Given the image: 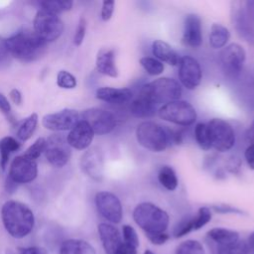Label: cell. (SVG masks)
<instances>
[{
  "label": "cell",
  "mask_w": 254,
  "mask_h": 254,
  "mask_svg": "<svg viewBox=\"0 0 254 254\" xmlns=\"http://www.w3.org/2000/svg\"><path fill=\"white\" fill-rule=\"evenodd\" d=\"M1 217L6 231L17 239L29 235L35 225V216L32 209L17 200H7L2 205Z\"/></svg>",
  "instance_id": "obj_1"
},
{
  "label": "cell",
  "mask_w": 254,
  "mask_h": 254,
  "mask_svg": "<svg viewBox=\"0 0 254 254\" xmlns=\"http://www.w3.org/2000/svg\"><path fill=\"white\" fill-rule=\"evenodd\" d=\"M11 57L22 62H32L40 58L46 51L47 43L34 31L22 30L6 39Z\"/></svg>",
  "instance_id": "obj_2"
},
{
  "label": "cell",
  "mask_w": 254,
  "mask_h": 254,
  "mask_svg": "<svg viewBox=\"0 0 254 254\" xmlns=\"http://www.w3.org/2000/svg\"><path fill=\"white\" fill-rule=\"evenodd\" d=\"M132 215L135 223L145 233L167 232L170 216L166 210L152 202L144 201L137 204Z\"/></svg>",
  "instance_id": "obj_3"
},
{
  "label": "cell",
  "mask_w": 254,
  "mask_h": 254,
  "mask_svg": "<svg viewBox=\"0 0 254 254\" xmlns=\"http://www.w3.org/2000/svg\"><path fill=\"white\" fill-rule=\"evenodd\" d=\"M182 93L183 89L179 81L170 77H159L144 84L139 91V94L144 96L156 107L180 100Z\"/></svg>",
  "instance_id": "obj_4"
},
{
  "label": "cell",
  "mask_w": 254,
  "mask_h": 254,
  "mask_svg": "<svg viewBox=\"0 0 254 254\" xmlns=\"http://www.w3.org/2000/svg\"><path fill=\"white\" fill-rule=\"evenodd\" d=\"M135 135L138 144L151 152L161 153L169 144L166 129L154 121H143L138 124Z\"/></svg>",
  "instance_id": "obj_5"
},
{
  "label": "cell",
  "mask_w": 254,
  "mask_h": 254,
  "mask_svg": "<svg viewBox=\"0 0 254 254\" xmlns=\"http://www.w3.org/2000/svg\"><path fill=\"white\" fill-rule=\"evenodd\" d=\"M158 115L161 119L180 126L192 125L197 117L195 108L186 100H175L160 106Z\"/></svg>",
  "instance_id": "obj_6"
},
{
  "label": "cell",
  "mask_w": 254,
  "mask_h": 254,
  "mask_svg": "<svg viewBox=\"0 0 254 254\" xmlns=\"http://www.w3.org/2000/svg\"><path fill=\"white\" fill-rule=\"evenodd\" d=\"M206 125L211 148L218 152H227L234 147L236 142L235 131L227 121L221 118H212Z\"/></svg>",
  "instance_id": "obj_7"
},
{
  "label": "cell",
  "mask_w": 254,
  "mask_h": 254,
  "mask_svg": "<svg viewBox=\"0 0 254 254\" xmlns=\"http://www.w3.org/2000/svg\"><path fill=\"white\" fill-rule=\"evenodd\" d=\"M64 31V23L59 15L43 8L38 10L34 18V32L47 44L60 38Z\"/></svg>",
  "instance_id": "obj_8"
},
{
  "label": "cell",
  "mask_w": 254,
  "mask_h": 254,
  "mask_svg": "<svg viewBox=\"0 0 254 254\" xmlns=\"http://www.w3.org/2000/svg\"><path fill=\"white\" fill-rule=\"evenodd\" d=\"M246 60L244 48L236 43L224 47L219 54V64L222 71L229 77H236L240 74Z\"/></svg>",
  "instance_id": "obj_9"
},
{
  "label": "cell",
  "mask_w": 254,
  "mask_h": 254,
  "mask_svg": "<svg viewBox=\"0 0 254 254\" xmlns=\"http://www.w3.org/2000/svg\"><path fill=\"white\" fill-rule=\"evenodd\" d=\"M45 155L52 166L56 168L64 167L71 156V149L66 138L59 133L50 135L46 139Z\"/></svg>",
  "instance_id": "obj_10"
},
{
  "label": "cell",
  "mask_w": 254,
  "mask_h": 254,
  "mask_svg": "<svg viewBox=\"0 0 254 254\" xmlns=\"http://www.w3.org/2000/svg\"><path fill=\"white\" fill-rule=\"evenodd\" d=\"M95 205L99 214L111 224H118L123 217V208L116 194L107 190L95 194Z\"/></svg>",
  "instance_id": "obj_11"
},
{
  "label": "cell",
  "mask_w": 254,
  "mask_h": 254,
  "mask_svg": "<svg viewBox=\"0 0 254 254\" xmlns=\"http://www.w3.org/2000/svg\"><path fill=\"white\" fill-rule=\"evenodd\" d=\"M81 119L84 120L96 135H105L116 127L115 116L102 108H88L82 111Z\"/></svg>",
  "instance_id": "obj_12"
},
{
  "label": "cell",
  "mask_w": 254,
  "mask_h": 254,
  "mask_svg": "<svg viewBox=\"0 0 254 254\" xmlns=\"http://www.w3.org/2000/svg\"><path fill=\"white\" fill-rule=\"evenodd\" d=\"M178 76L180 84L189 90L195 89L201 81L202 71L199 63L192 57L184 56L179 63Z\"/></svg>",
  "instance_id": "obj_13"
},
{
  "label": "cell",
  "mask_w": 254,
  "mask_h": 254,
  "mask_svg": "<svg viewBox=\"0 0 254 254\" xmlns=\"http://www.w3.org/2000/svg\"><path fill=\"white\" fill-rule=\"evenodd\" d=\"M79 117L80 115L76 110L64 108L58 112L45 115L42 119V124L46 129L55 132L70 131L80 120Z\"/></svg>",
  "instance_id": "obj_14"
},
{
  "label": "cell",
  "mask_w": 254,
  "mask_h": 254,
  "mask_svg": "<svg viewBox=\"0 0 254 254\" xmlns=\"http://www.w3.org/2000/svg\"><path fill=\"white\" fill-rule=\"evenodd\" d=\"M81 171L95 182H101L104 176V157L99 147L88 148L80 158Z\"/></svg>",
  "instance_id": "obj_15"
},
{
  "label": "cell",
  "mask_w": 254,
  "mask_h": 254,
  "mask_svg": "<svg viewBox=\"0 0 254 254\" xmlns=\"http://www.w3.org/2000/svg\"><path fill=\"white\" fill-rule=\"evenodd\" d=\"M38 175V166L36 161H33L24 155L17 156L11 163L8 178L17 185L28 184L33 182Z\"/></svg>",
  "instance_id": "obj_16"
},
{
  "label": "cell",
  "mask_w": 254,
  "mask_h": 254,
  "mask_svg": "<svg viewBox=\"0 0 254 254\" xmlns=\"http://www.w3.org/2000/svg\"><path fill=\"white\" fill-rule=\"evenodd\" d=\"M182 41L185 46L195 49L202 44L201 19L198 15L190 13L186 16Z\"/></svg>",
  "instance_id": "obj_17"
},
{
  "label": "cell",
  "mask_w": 254,
  "mask_h": 254,
  "mask_svg": "<svg viewBox=\"0 0 254 254\" xmlns=\"http://www.w3.org/2000/svg\"><path fill=\"white\" fill-rule=\"evenodd\" d=\"M94 132L90 128V126L82 119H80L77 124L69 131L66 136V141L70 148H74L76 150H85L91 145Z\"/></svg>",
  "instance_id": "obj_18"
},
{
  "label": "cell",
  "mask_w": 254,
  "mask_h": 254,
  "mask_svg": "<svg viewBox=\"0 0 254 254\" xmlns=\"http://www.w3.org/2000/svg\"><path fill=\"white\" fill-rule=\"evenodd\" d=\"M97 230L105 253L114 254V252L123 242L121 233L119 232L118 228L111 223L102 222L98 224Z\"/></svg>",
  "instance_id": "obj_19"
},
{
  "label": "cell",
  "mask_w": 254,
  "mask_h": 254,
  "mask_svg": "<svg viewBox=\"0 0 254 254\" xmlns=\"http://www.w3.org/2000/svg\"><path fill=\"white\" fill-rule=\"evenodd\" d=\"M96 98L110 103V104H124L133 99V92L131 89L122 87H110V86H104L99 87L96 90Z\"/></svg>",
  "instance_id": "obj_20"
},
{
  "label": "cell",
  "mask_w": 254,
  "mask_h": 254,
  "mask_svg": "<svg viewBox=\"0 0 254 254\" xmlns=\"http://www.w3.org/2000/svg\"><path fill=\"white\" fill-rule=\"evenodd\" d=\"M95 65L97 71L106 76L117 77L119 74L115 62V53L111 49H101L98 51Z\"/></svg>",
  "instance_id": "obj_21"
},
{
  "label": "cell",
  "mask_w": 254,
  "mask_h": 254,
  "mask_svg": "<svg viewBox=\"0 0 254 254\" xmlns=\"http://www.w3.org/2000/svg\"><path fill=\"white\" fill-rule=\"evenodd\" d=\"M152 54L157 60L166 63L170 65L176 66L179 64L181 57L176 50L173 49L168 43L162 40H156L152 44Z\"/></svg>",
  "instance_id": "obj_22"
},
{
  "label": "cell",
  "mask_w": 254,
  "mask_h": 254,
  "mask_svg": "<svg viewBox=\"0 0 254 254\" xmlns=\"http://www.w3.org/2000/svg\"><path fill=\"white\" fill-rule=\"evenodd\" d=\"M60 254H96V251L89 242L72 238L62 242Z\"/></svg>",
  "instance_id": "obj_23"
},
{
  "label": "cell",
  "mask_w": 254,
  "mask_h": 254,
  "mask_svg": "<svg viewBox=\"0 0 254 254\" xmlns=\"http://www.w3.org/2000/svg\"><path fill=\"white\" fill-rule=\"evenodd\" d=\"M129 108H130V112L135 117L146 118V117H151V116L155 115L158 107L153 105L144 96H142L141 94L138 93L136 95V97H134L131 100Z\"/></svg>",
  "instance_id": "obj_24"
},
{
  "label": "cell",
  "mask_w": 254,
  "mask_h": 254,
  "mask_svg": "<svg viewBox=\"0 0 254 254\" xmlns=\"http://www.w3.org/2000/svg\"><path fill=\"white\" fill-rule=\"evenodd\" d=\"M207 237L213 241L217 246L227 245L239 240V233L236 230L224 228V227H214L207 231Z\"/></svg>",
  "instance_id": "obj_25"
},
{
  "label": "cell",
  "mask_w": 254,
  "mask_h": 254,
  "mask_svg": "<svg viewBox=\"0 0 254 254\" xmlns=\"http://www.w3.org/2000/svg\"><path fill=\"white\" fill-rule=\"evenodd\" d=\"M230 39L229 30L219 23H213L210 28L209 45L212 49L218 50L224 48Z\"/></svg>",
  "instance_id": "obj_26"
},
{
  "label": "cell",
  "mask_w": 254,
  "mask_h": 254,
  "mask_svg": "<svg viewBox=\"0 0 254 254\" xmlns=\"http://www.w3.org/2000/svg\"><path fill=\"white\" fill-rule=\"evenodd\" d=\"M20 149V143L11 136L3 137L0 140V167L2 171L6 170L10 155Z\"/></svg>",
  "instance_id": "obj_27"
},
{
  "label": "cell",
  "mask_w": 254,
  "mask_h": 254,
  "mask_svg": "<svg viewBox=\"0 0 254 254\" xmlns=\"http://www.w3.org/2000/svg\"><path fill=\"white\" fill-rule=\"evenodd\" d=\"M158 181L160 185L168 190H175L178 188V177L170 166H163L158 172Z\"/></svg>",
  "instance_id": "obj_28"
},
{
  "label": "cell",
  "mask_w": 254,
  "mask_h": 254,
  "mask_svg": "<svg viewBox=\"0 0 254 254\" xmlns=\"http://www.w3.org/2000/svg\"><path fill=\"white\" fill-rule=\"evenodd\" d=\"M38 119L37 113H32L22 122L17 131V137L21 141H27L32 137L37 128Z\"/></svg>",
  "instance_id": "obj_29"
},
{
  "label": "cell",
  "mask_w": 254,
  "mask_h": 254,
  "mask_svg": "<svg viewBox=\"0 0 254 254\" xmlns=\"http://www.w3.org/2000/svg\"><path fill=\"white\" fill-rule=\"evenodd\" d=\"M175 254H205V249L198 240L187 239L177 246Z\"/></svg>",
  "instance_id": "obj_30"
},
{
  "label": "cell",
  "mask_w": 254,
  "mask_h": 254,
  "mask_svg": "<svg viewBox=\"0 0 254 254\" xmlns=\"http://www.w3.org/2000/svg\"><path fill=\"white\" fill-rule=\"evenodd\" d=\"M139 62L144 70L152 76L161 74L165 69L164 64L153 57H143L140 59Z\"/></svg>",
  "instance_id": "obj_31"
},
{
  "label": "cell",
  "mask_w": 254,
  "mask_h": 254,
  "mask_svg": "<svg viewBox=\"0 0 254 254\" xmlns=\"http://www.w3.org/2000/svg\"><path fill=\"white\" fill-rule=\"evenodd\" d=\"M194 139L201 150L208 151L211 148L206 123H197L194 126Z\"/></svg>",
  "instance_id": "obj_32"
},
{
  "label": "cell",
  "mask_w": 254,
  "mask_h": 254,
  "mask_svg": "<svg viewBox=\"0 0 254 254\" xmlns=\"http://www.w3.org/2000/svg\"><path fill=\"white\" fill-rule=\"evenodd\" d=\"M42 8L50 11L54 14H61L65 11H69L72 8V1H63V0H52V1H44L41 3Z\"/></svg>",
  "instance_id": "obj_33"
},
{
  "label": "cell",
  "mask_w": 254,
  "mask_h": 254,
  "mask_svg": "<svg viewBox=\"0 0 254 254\" xmlns=\"http://www.w3.org/2000/svg\"><path fill=\"white\" fill-rule=\"evenodd\" d=\"M217 254H249L248 246L246 241L243 240H237L236 242L223 245V246H217Z\"/></svg>",
  "instance_id": "obj_34"
},
{
  "label": "cell",
  "mask_w": 254,
  "mask_h": 254,
  "mask_svg": "<svg viewBox=\"0 0 254 254\" xmlns=\"http://www.w3.org/2000/svg\"><path fill=\"white\" fill-rule=\"evenodd\" d=\"M212 217V213L210 210V207L207 206H201L198 208L196 214L192 216V225H193V230H199L203 226H205Z\"/></svg>",
  "instance_id": "obj_35"
},
{
  "label": "cell",
  "mask_w": 254,
  "mask_h": 254,
  "mask_svg": "<svg viewBox=\"0 0 254 254\" xmlns=\"http://www.w3.org/2000/svg\"><path fill=\"white\" fill-rule=\"evenodd\" d=\"M191 231H193L192 216H187L176 224L173 230V235L176 238H182Z\"/></svg>",
  "instance_id": "obj_36"
},
{
  "label": "cell",
  "mask_w": 254,
  "mask_h": 254,
  "mask_svg": "<svg viewBox=\"0 0 254 254\" xmlns=\"http://www.w3.org/2000/svg\"><path fill=\"white\" fill-rule=\"evenodd\" d=\"M57 84L64 89H72L76 86L77 81L75 76L67 70H60L57 74Z\"/></svg>",
  "instance_id": "obj_37"
},
{
  "label": "cell",
  "mask_w": 254,
  "mask_h": 254,
  "mask_svg": "<svg viewBox=\"0 0 254 254\" xmlns=\"http://www.w3.org/2000/svg\"><path fill=\"white\" fill-rule=\"evenodd\" d=\"M45 149H46V139L43 137H40L26 150L24 156L33 161H36L43 153H45Z\"/></svg>",
  "instance_id": "obj_38"
},
{
  "label": "cell",
  "mask_w": 254,
  "mask_h": 254,
  "mask_svg": "<svg viewBox=\"0 0 254 254\" xmlns=\"http://www.w3.org/2000/svg\"><path fill=\"white\" fill-rule=\"evenodd\" d=\"M122 239L123 242L135 247L138 249L140 246V240L139 236L137 234V231L135 228L129 224H124L122 226Z\"/></svg>",
  "instance_id": "obj_39"
},
{
  "label": "cell",
  "mask_w": 254,
  "mask_h": 254,
  "mask_svg": "<svg viewBox=\"0 0 254 254\" xmlns=\"http://www.w3.org/2000/svg\"><path fill=\"white\" fill-rule=\"evenodd\" d=\"M211 208L213 209V211L217 212V213H221V214H239V215H243L245 212L235 206L226 204V203H217V204H213L211 205Z\"/></svg>",
  "instance_id": "obj_40"
},
{
  "label": "cell",
  "mask_w": 254,
  "mask_h": 254,
  "mask_svg": "<svg viewBox=\"0 0 254 254\" xmlns=\"http://www.w3.org/2000/svg\"><path fill=\"white\" fill-rule=\"evenodd\" d=\"M86 33V21L84 18H81L77 24L74 37H73V44L75 46H80L83 42Z\"/></svg>",
  "instance_id": "obj_41"
},
{
  "label": "cell",
  "mask_w": 254,
  "mask_h": 254,
  "mask_svg": "<svg viewBox=\"0 0 254 254\" xmlns=\"http://www.w3.org/2000/svg\"><path fill=\"white\" fill-rule=\"evenodd\" d=\"M148 240L154 245H164L170 239V235L167 232H154V233H145Z\"/></svg>",
  "instance_id": "obj_42"
},
{
  "label": "cell",
  "mask_w": 254,
  "mask_h": 254,
  "mask_svg": "<svg viewBox=\"0 0 254 254\" xmlns=\"http://www.w3.org/2000/svg\"><path fill=\"white\" fill-rule=\"evenodd\" d=\"M241 159L237 155H232L226 162V170L234 175H238L241 169Z\"/></svg>",
  "instance_id": "obj_43"
},
{
  "label": "cell",
  "mask_w": 254,
  "mask_h": 254,
  "mask_svg": "<svg viewBox=\"0 0 254 254\" xmlns=\"http://www.w3.org/2000/svg\"><path fill=\"white\" fill-rule=\"evenodd\" d=\"M114 6L115 2L112 0H106L103 1L102 3V8H101V19L103 21H109L113 15L114 12Z\"/></svg>",
  "instance_id": "obj_44"
},
{
  "label": "cell",
  "mask_w": 254,
  "mask_h": 254,
  "mask_svg": "<svg viewBox=\"0 0 254 254\" xmlns=\"http://www.w3.org/2000/svg\"><path fill=\"white\" fill-rule=\"evenodd\" d=\"M11 58V55L9 53L6 39L0 37V65L7 64Z\"/></svg>",
  "instance_id": "obj_45"
},
{
  "label": "cell",
  "mask_w": 254,
  "mask_h": 254,
  "mask_svg": "<svg viewBox=\"0 0 254 254\" xmlns=\"http://www.w3.org/2000/svg\"><path fill=\"white\" fill-rule=\"evenodd\" d=\"M18 254H48L46 249L40 246H27V247H18Z\"/></svg>",
  "instance_id": "obj_46"
},
{
  "label": "cell",
  "mask_w": 254,
  "mask_h": 254,
  "mask_svg": "<svg viewBox=\"0 0 254 254\" xmlns=\"http://www.w3.org/2000/svg\"><path fill=\"white\" fill-rule=\"evenodd\" d=\"M245 161L249 167V169L254 170V144H250L244 152Z\"/></svg>",
  "instance_id": "obj_47"
},
{
  "label": "cell",
  "mask_w": 254,
  "mask_h": 254,
  "mask_svg": "<svg viewBox=\"0 0 254 254\" xmlns=\"http://www.w3.org/2000/svg\"><path fill=\"white\" fill-rule=\"evenodd\" d=\"M114 254H137V248H135L125 242H122L121 245L114 252Z\"/></svg>",
  "instance_id": "obj_48"
},
{
  "label": "cell",
  "mask_w": 254,
  "mask_h": 254,
  "mask_svg": "<svg viewBox=\"0 0 254 254\" xmlns=\"http://www.w3.org/2000/svg\"><path fill=\"white\" fill-rule=\"evenodd\" d=\"M0 110L6 115L10 114L11 112V104L8 101L7 97L1 92H0Z\"/></svg>",
  "instance_id": "obj_49"
},
{
  "label": "cell",
  "mask_w": 254,
  "mask_h": 254,
  "mask_svg": "<svg viewBox=\"0 0 254 254\" xmlns=\"http://www.w3.org/2000/svg\"><path fill=\"white\" fill-rule=\"evenodd\" d=\"M10 98L12 99V101L16 104V105H20L23 101V97H22V93L20 92L19 89L17 88H13L10 90Z\"/></svg>",
  "instance_id": "obj_50"
},
{
  "label": "cell",
  "mask_w": 254,
  "mask_h": 254,
  "mask_svg": "<svg viewBox=\"0 0 254 254\" xmlns=\"http://www.w3.org/2000/svg\"><path fill=\"white\" fill-rule=\"evenodd\" d=\"M17 186H18V185H17L16 183H14L11 179H9V178L7 177L6 183H5V189H6L7 192H13V191H15L16 189H17Z\"/></svg>",
  "instance_id": "obj_51"
},
{
  "label": "cell",
  "mask_w": 254,
  "mask_h": 254,
  "mask_svg": "<svg viewBox=\"0 0 254 254\" xmlns=\"http://www.w3.org/2000/svg\"><path fill=\"white\" fill-rule=\"evenodd\" d=\"M246 243H247V246H248L249 253L254 254V231L249 235Z\"/></svg>",
  "instance_id": "obj_52"
},
{
  "label": "cell",
  "mask_w": 254,
  "mask_h": 254,
  "mask_svg": "<svg viewBox=\"0 0 254 254\" xmlns=\"http://www.w3.org/2000/svg\"><path fill=\"white\" fill-rule=\"evenodd\" d=\"M246 138H247V140H248L251 144H254V121L252 122V124L250 125V127H249L248 130H247Z\"/></svg>",
  "instance_id": "obj_53"
},
{
  "label": "cell",
  "mask_w": 254,
  "mask_h": 254,
  "mask_svg": "<svg viewBox=\"0 0 254 254\" xmlns=\"http://www.w3.org/2000/svg\"><path fill=\"white\" fill-rule=\"evenodd\" d=\"M143 254H155V253L152 250H150V249H146Z\"/></svg>",
  "instance_id": "obj_54"
},
{
  "label": "cell",
  "mask_w": 254,
  "mask_h": 254,
  "mask_svg": "<svg viewBox=\"0 0 254 254\" xmlns=\"http://www.w3.org/2000/svg\"><path fill=\"white\" fill-rule=\"evenodd\" d=\"M5 254H16V253H14L11 249H7L6 252H5Z\"/></svg>",
  "instance_id": "obj_55"
}]
</instances>
